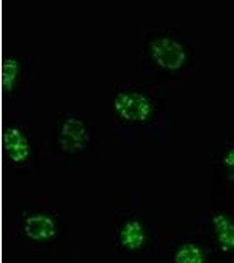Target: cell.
<instances>
[{
    "mask_svg": "<svg viewBox=\"0 0 234 263\" xmlns=\"http://www.w3.org/2000/svg\"><path fill=\"white\" fill-rule=\"evenodd\" d=\"M114 107L120 117L131 121L146 120L152 111L150 101L138 92L120 93Z\"/></svg>",
    "mask_w": 234,
    "mask_h": 263,
    "instance_id": "1",
    "label": "cell"
},
{
    "mask_svg": "<svg viewBox=\"0 0 234 263\" xmlns=\"http://www.w3.org/2000/svg\"><path fill=\"white\" fill-rule=\"evenodd\" d=\"M25 236L33 242H46L53 239L57 233L56 222L46 213H32L22 223Z\"/></svg>",
    "mask_w": 234,
    "mask_h": 263,
    "instance_id": "2",
    "label": "cell"
},
{
    "mask_svg": "<svg viewBox=\"0 0 234 263\" xmlns=\"http://www.w3.org/2000/svg\"><path fill=\"white\" fill-rule=\"evenodd\" d=\"M147 230L138 218H129L124 222L118 233L120 244L126 251H137L147 241Z\"/></svg>",
    "mask_w": 234,
    "mask_h": 263,
    "instance_id": "3",
    "label": "cell"
},
{
    "mask_svg": "<svg viewBox=\"0 0 234 263\" xmlns=\"http://www.w3.org/2000/svg\"><path fill=\"white\" fill-rule=\"evenodd\" d=\"M88 138V129L85 124L75 117L68 119L61 130L60 141L64 149H79L86 144Z\"/></svg>",
    "mask_w": 234,
    "mask_h": 263,
    "instance_id": "4",
    "label": "cell"
},
{
    "mask_svg": "<svg viewBox=\"0 0 234 263\" xmlns=\"http://www.w3.org/2000/svg\"><path fill=\"white\" fill-rule=\"evenodd\" d=\"M152 53L156 62L165 68H174L182 55L181 48L177 42L167 38L153 42Z\"/></svg>",
    "mask_w": 234,
    "mask_h": 263,
    "instance_id": "5",
    "label": "cell"
},
{
    "mask_svg": "<svg viewBox=\"0 0 234 263\" xmlns=\"http://www.w3.org/2000/svg\"><path fill=\"white\" fill-rule=\"evenodd\" d=\"M5 147L10 158L14 162H24L29 154L27 138L18 129L8 128L4 138Z\"/></svg>",
    "mask_w": 234,
    "mask_h": 263,
    "instance_id": "6",
    "label": "cell"
},
{
    "mask_svg": "<svg viewBox=\"0 0 234 263\" xmlns=\"http://www.w3.org/2000/svg\"><path fill=\"white\" fill-rule=\"evenodd\" d=\"M212 226L220 247L226 251L234 249V222L224 214H216Z\"/></svg>",
    "mask_w": 234,
    "mask_h": 263,
    "instance_id": "7",
    "label": "cell"
},
{
    "mask_svg": "<svg viewBox=\"0 0 234 263\" xmlns=\"http://www.w3.org/2000/svg\"><path fill=\"white\" fill-rule=\"evenodd\" d=\"M174 263H204V255L197 244L186 242L177 249L174 256Z\"/></svg>",
    "mask_w": 234,
    "mask_h": 263,
    "instance_id": "8",
    "label": "cell"
},
{
    "mask_svg": "<svg viewBox=\"0 0 234 263\" xmlns=\"http://www.w3.org/2000/svg\"><path fill=\"white\" fill-rule=\"evenodd\" d=\"M18 65L17 61L13 59H8L6 61L4 67V84L9 90L15 82L18 76Z\"/></svg>",
    "mask_w": 234,
    "mask_h": 263,
    "instance_id": "9",
    "label": "cell"
}]
</instances>
